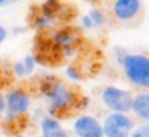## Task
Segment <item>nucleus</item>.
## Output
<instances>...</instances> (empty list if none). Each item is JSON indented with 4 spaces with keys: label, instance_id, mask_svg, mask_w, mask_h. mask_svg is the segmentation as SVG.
Masks as SVG:
<instances>
[{
    "label": "nucleus",
    "instance_id": "a211bd4d",
    "mask_svg": "<svg viewBox=\"0 0 149 137\" xmlns=\"http://www.w3.org/2000/svg\"><path fill=\"white\" fill-rule=\"evenodd\" d=\"M5 4H7V2H5V0H0V7H3Z\"/></svg>",
    "mask_w": 149,
    "mask_h": 137
},
{
    "label": "nucleus",
    "instance_id": "0eeeda50",
    "mask_svg": "<svg viewBox=\"0 0 149 137\" xmlns=\"http://www.w3.org/2000/svg\"><path fill=\"white\" fill-rule=\"evenodd\" d=\"M143 5L138 0H117L112 4V11L119 21H132L138 18Z\"/></svg>",
    "mask_w": 149,
    "mask_h": 137
},
{
    "label": "nucleus",
    "instance_id": "f03ea898",
    "mask_svg": "<svg viewBox=\"0 0 149 137\" xmlns=\"http://www.w3.org/2000/svg\"><path fill=\"white\" fill-rule=\"evenodd\" d=\"M127 78L136 87H149V56L146 55H127L122 61Z\"/></svg>",
    "mask_w": 149,
    "mask_h": 137
},
{
    "label": "nucleus",
    "instance_id": "39448f33",
    "mask_svg": "<svg viewBox=\"0 0 149 137\" xmlns=\"http://www.w3.org/2000/svg\"><path fill=\"white\" fill-rule=\"evenodd\" d=\"M101 126L104 137H130L133 131V119L122 113H111Z\"/></svg>",
    "mask_w": 149,
    "mask_h": 137
},
{
    "label": "nucleus",
    "instance_id": "1a4fd4ad",
    "mask_svg": "<svg viewBox=\"0 0 149 137\" xmlns=\"http://www.w3.org/2000/svg\"><path fill=\"white\" fill-rule=\"evenodd\" d=\"M132 111L138 118L149 121V92H141L133 97Z\"/></svg>",
    "mask_w": 149,
    "mask_h": 137
},
{
    "label": "nucleus",
    "instance_id": "7ed1b4c3",
    "mask_svg": "<svg viewBox=\"0 0 149 137\" xmlns=\"http://www.w3.org/2000/svg\"><path fill=\"white\" fill-rule=\"evenodd\" d=\"M31 105V98L21 89H15V90L8 92L5 97V111H7V121L13 123V121H19L24 114L27 113Z\"/></svg>",
    "mask_w": 149,
    "mask_h": 137
},
{
    "label": "nucleus",
    "instance_id": "2eb2a0df",
    "mask_svg": "<svg viewBox=\"0 0 149 137\" xmlns=\"http://www.w3.org/2000/svg\"><path fill=\"white\" fill-rule=\"evenodd\" d=\"M5 37H7V29L3 26H0V44L5 40Z\"/></svg>",
    "mask_w": 149,
    "mask_h": 137
},
{
    "label": "nucleus",
    "instance_id": "f8f14e48",
    "mask_svg": "<svg viewBox=\"0 0 149 137\" xmlns=\"http://www.w3.org/2000/svg\"><path fill=\"white\" fill-rule=\"evenodd\" d=\"M130 137H149V126H139L133 129Z\"/></svg>",
    "mask_w": 149,
    "mask_h": 137
},
{
    "label": "nucleus",
    "instance_id": "dca6fc26",
    "mask_svg": "<svg viewBox=\"0 0 149 137\" xmlns=\"http://www.w3.org/2000/svg\"><path fill=\"white\" fill-rule=\"evenodd\" d=\"M5 113V97L0 94V114Z\"/></svg>",
    "mask_w": 149,
    "mask_h": 137
},
{
    "label": "nucleus",
    "instance_id": "6ab92c4d",
    "mask_svg": "<svg viewBox=\"0 0 149 137\" xmlns=\"http://www.w3.org/2000/svg\"><path fill=\"white\" fill-rule=\"evenodd\" d=\"M15 137H23V136H15Z\"/></svg>",
    "mask_w": 149,
    "mask_h": 137
},
{
    "label": "nucleus",
    "instance_id": "9b49d317",
    "mask_svg": "<svg viewBox=\"0 0 149 137\" xmlns=\"http://www.w3.org/2000/svg\"><path fill=\"white\" fill-rule=\"evenodd\" d=\"M88 20L91 21V24L95 26H103L104 21H106V16H104V13L101 10H98V8H93V10H90V13L87 15Z\"/></svg>",
    "mask_w": 149,
    "mask_h": 137
},
{
    "label": "nucleus",
    "instance_id": "aec40b11",
    "mask_svg": "<svg viewBox=\"0 0 149 137\" xmlns=\"http://www.w3.org/2000/svg\"><path fill=\"white\" fill-rule=\"evenodd\" d=\"M148 126H149V124H148Z\"/></svg>",
    "mask_w": 149,
    "mask_h": 137
},
{
    "label": "nucleus",
    "instance_id": "4468645a",
    "mask_svg": "<svg viewBox=\"0 0 149 137\" xmlns=\"http://www.w3.org/2000/svg\"><path fill=\"white\" fill-rule=\"evenodd\" d=\"M23 63H24V68H26L27 76H29L31 73L34 71V66H36V60H34L32 56H26V58L23 60Z\"/></svg>",
    "mask_w": 149,
    "mask_h": 137
},
{
    "label": "nucleus",
    "instance_id": "f257e3e1",
    "mask_svg": "<svg viewBox=\"0 0 149 137\" xmlns=\"http://www.w3.org/2000/svg\"><path fill=\"white\" fill-rule=\"evenodd\" d=\"M42 90L50 102L52 113L56 116H64L66 113H71L75 107H79L77 94L58 79L47 78V81H43L42 84Z\"/></svg>",
    "mask_w": 149,
    "mask_h": 137
},
{
    "label": "nucleus",
    "instance_id": "9d476101",
    "mask_svg": "<svg viewBox=\"0 0 149 137\" xmlns=\"http://www.w3.org/2000/svg\"><path fill=\"white\" fill-rule=\"evenodd\" d=\"M42 137H68V134L55 118H45L42 119Z\"/></svg>",
    "mask_w": 149,
    "mask_h": 137
},
{
    "label": "nucleus",
    "instance_id": "423d86ee",
    "mask_svg": "<svg viewBox=\"0 0 149 137\" xmlns=\"http://www.w3.org/2000/svg\"><path fill=\"white\" fill-rule=\"evenodd\" d=\"M74 132L77 137H104L103 126L93 116H80L74 123Z\"/></svg>",
    "mask_w": 149,
    "mask_h": 137
},
{
    "label": "nucleus",
    "instance_id": "20e7f679",
    "mask_svg": "<svg viewBox=\"0 0 149 137\" xmlns=\"http://www.w3.org/2000/svg\"><path fill=\"white\" fill-rule=\"evenodd\" d=\"M101 100L109 110H112L114 113H122L125 114L127 111L132 110V102L133 95L128 90L117 87H106L101 94Z\"/></svg>",
    "mask_w": 149,
    "mask_h": 137
},
{
    "label": "nucleus",
    "instance_id": "ddd939ff",
    "mask_svg": "<svg viewBox=\"0 0 149 137\" xmlns=\"http://www.w3.org/2000/svg\"><path fill=\"white\" fill-rule=\"evenodd\" d=\"M13 73L16 76H19V78H21V76H27L26 68H24V63L23 61H16V63H15V65H13Z\"/></svg>",
    "mask_w": 149,
    "mask_h": 137
},
{
    "label": "nucleus",
    "instance_id": "6e6552de",
    "mask_svg": "<svg viewBox=\"0 0 149 137\" xmlns=\"http://www.w3.org/2000/svg\"><path fill=\"white\" fill-rule=\"evenodd\" d=\"M77 42H79V32L74 29H69V28L58 31L53 36V44L56 45V49L66 50V52H71L74 47H77Z\"/></svg>",
    "mask_w": 149,
    "mask_h": 137
},
{
    "label": "nucleus",
    "instance_id": "f3484780",
    "mask_svg": "<svg viewBox=\"0 0 149 137\" xmlns=\"http://www.w3.org/2000/svg\"><path fill=\"white\" fill-rule=\"evenodd\" d=\"M82 24H84L85 28H93V24H91L90 20H88V16H84V18H82Z\"/></svg>",
    "mask_w": 149,
    "mask_h": 137
}]
</instances>
